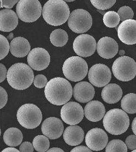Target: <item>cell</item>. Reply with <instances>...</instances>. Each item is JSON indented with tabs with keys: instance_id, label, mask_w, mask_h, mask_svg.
Returning a JSON list of instances; mask_svg holds the SVG:
<instances>
[{
	"instance_id": "cell-1",
	"label": "cell",
	"mask_w": 136,
	"mask_h": 152,
	"mask_svg": "<svg viewBox=\"0 0 136 152\" xmlns=\"http://www.w3.org/2000/svg\"><path fill=\"white\" fill-rule=\"evenodd\" d=\"M45 96L51 104L61 106L67 103L73 95L70 83L62 77L53 78L48 82L45 88Z\"/></svg>"
},
{
	"instance_id": "cell-2",
	"label": "cell",
	"mask_w": 136,
	"mask_h": 152,
	"mask_svg": "<svg viewBox=\"0 0 136 152\" xmlns=\"http://www.w3.org/2000/svg\"><path fill=\"white\" fill-rule=\"evenodd\" d=\"M34 79L33 72L26 64L16 63L8 69L7 82L11 87L17 90H24L31 85Z\"/></svg>"
},
{
	"instance_id": "cell-3",
	"label": "cell",
	"mask_w": 136,
	"mask_h": 152,
	"mask_svg": "<svg viewBox=\"0 0 136 152\" xmlns=\"http://www.w3.org/2000/svg\"><path fill=\"white\" fill-rule=\"evenodd\" d=\"M70 9L63 0H49L43 8L42 14L45 21L52 26L65 23L70 17Z\"/></svg>"
},
{
	"instance_id": "cell-4",
	"label": "cell",
	"mask_w": 136,
	"mask_h": 152,
	"mask_svg": "<svg viewBox=\"0 0 136 152\" xmlns=\"http://www.w3.org/2000/svg\"><path fill=\"white\" fill-rule=\"evenodd\" d=\"M103 126L107 132L119 135L126 132L129 126V119L124 110L119 109L110 110L105 115Z\"/></svg>"
},
{
	"instance_id": "cell-5",
	"label": "cell",
	"mask_w": 136,
	"mask_h": 152,
	"mask_svg": "<svg viewBox=\"0 0 136 152\" xmlns=\"http://www.w3.org/2000/svg\"><path fill=\"white\" fill-rule=\"evenodd\" d=\"M63 72L69 80L79 82L85 78L88 74V64L82 58L72 56L66 59L63 63Z\"/></svg>"
},
{
	"instance_id": "cell-6",
	"label": "cell",
	"mask_w": 136,
	"mask_h": 152,
	"mask_svg": "<svg viewBox=\"0 0 136 152\" xmlns=\"http://www.w3.org/2000/svg\"><path fill=\"white\" fill-rule=\"evenodd\" d=\"M17 119L20 124L27 129H35L41 124L43 116L41 110L32 104H26L20 107L17 112Z\"/></svg>"
},
{
	"instance_id": "cell-7",
	"label": "cell",
	"mask_w": 136,
	"mask_h": 152,
	"mask_svg": "<svg viewBox=\"0 0 136 152\" xmlns=\"http://www.w3.org/2000/svg\"><path fill=\"white\" fill-rule=\"evenodd\" d=\"M112 71L117 80L122 82H129L136 75V63L132 58L122 56L114 61Z\"/></svg>"
},
{
	"instance_id": "cell-8",
	"label": "cell",
	"mask_w": 136,
	"mask_h": 152,
	"mask_svg": "<svg viewBox=\"0 0 136 152\" xmlns=\"http://www.w3.org/2000/svg\"><path fill=\"white\" fill-rule=\"evenodd\" d=\"M43 10L38 0H20L16 12L19 19L26 23L35 22L41 17Z\"/></svg>"
},
{
	"instance_id": "cell-9",
	"label": "cell",
	"mask_w": 136,
	"mask_h": 152,
	"mask_svg": "<svg viewBox=\"0 0 136 152\" xmlns=\"http://www.w3.org/2000/svg\"><path fill=\"white\" fill-rule=\"evenodd\" d=\"M68 25L75 33H85L91 27L92 18L89 12L86 10L77 9L70 13Z\"/></svg>"
},
{
	"instance_id": "cell-10",
	"label": "cell",
	"mask_w": 136,
	"mask_h": 152,
	"mask_svg": "<svg viewBox=\"0 0 136 152\" xmlns=\"http://www.w3.org/2000/svg\"><path fill=\"white\" fill-rule=\"evenodd\" d=\"M89 82L97 87H103L107 85L112 78L110 68L103 64L94 65L88 73Z\"/></svg>"
},
{
	"instance_id": "cell-11",
	"label": "cell",
	"mask_w": 136,
	"mask_h": 152,
	"mask_svg": "<svg viewBox=\"0 0 136 152\" xmlns=\"http://www.w3.org/2000/svg\"><path fill=\"white\" fill-rule=\"evenodd\" d=\"M96 42L91 35L82 34L79 35L73 42V49L78 56L87 58L92 56L96 49Z\"/></svg>"
},
{
	"instance_id": "cell-12",
	"label": "cell",
	"mask_w": 136,
	"mask_h": 152,
	"mask_svg": "<svg viewBox=\"0 0 136 152\" xmlns=\"http://www.w3.org/2000/svg\"><path fill=\"white\" fill-rule=\"evenodd\" d=\"M84 110L80 104L74 102H67L63 105L60 111L62 120L70 125H76L84 118Z\"/></svg>"
},
{
	"instance_id": "cell-13",
	"label": "cell",
	"mask_w": 136,
	"mask_h": 152,
	"mask_svg": "<svg viewBox=\"0 0 136 152\" xmlns=\"http://www.w3.org/2000/svg\"><path fill=\"white\" fill-rule=\"evenodd\" d=\"M28 65L33 70L41 71L46 69L50 63V56L45 49L36 48L30 51L27 57Z\"/></svg>"
},
{
	"instance_id": "cell-14",
	"label": "cell",
	"mask_w": 136,
	"mask_h": 152,
	"mask_svg": "<svg viewBox=\"0 0 136 152\" xmlns=\"http://www.w3.org/2000/svg\"><path fill=\"white\" fill-rule=\"evenodd\" d=\"M85 141L87 145L91 150L99 151L106 147L108 143V136L103 129L94 128L87 134Z\"/></svg>"
},
{
	"instance_id": "cell-15",
	"label": "cell",
	"mask_w": 136,
	"mask_h": 152,
	"mask_svg": "<svg viewBox=\"0 0 136 152\" xmlns=\"http://www.w3.org/2000/svg\"><path fill=\"white\" fill-rule=\"evenodd\" d=\"M120 40L125 44H136V20L129 19L121 23L117 29Z\"/></svg>"
},
{
	"instance_id": "cell-16",
	"label": "cell",
	"mask_w": 136,
	"mask_h": 152,
	"mask_svg": "<svg viewBox=\"0 0 136 152\" xmlns=\"http://www.w3.org/2000/svg\"><path fill=\"white\" fill-rule=\"evenodd\" d=\"M63 123L56 117H49L44 121L41 125V131L44 135L50 139L60 138L63 133Z\"/></svg>"
},
{
	"instance_id": "cell-17",
	"label": "cell",
	"mask_w": 136,
	"mask_h": 152,
	"mask_svg": "<svg viewBox=\"0 0 136 152\" xmlns=\"http://www.w3.org/2000/svg\"><path fill=\"white\" fill-rule=\"evenodd\" d=\"M98 53L101 58L110 59L114 58L118 52V45L111 37H103L99 39L97 45Z\"/></svg>"
},
{
	"instance_id": "cell-18",
	"label": "cell",
	"mask_w": 136,
	"mask_h": 152,
	"mask_svg": "<svg viewBox=\"0 0 136 152\" xmlns=\"http://www.w3.org/2000/svg\"><path fill=\"white\" fill-rule=\"evenodd\" d=\"M73 95L75 99L79 102H89L94 97L95 89L93 86L88 82H79L74 87Z\"/></svg>"
},
{
	"instance_id": "cell-19",
	"label": "cell",
	"mask_w": 136,
	"mask_h": 152,
	"mask_svg": "<svg viewBox=\"0 0 136 152\" xmlns=\"http://www.w3.org/2000/svg\"><path fill=\"white\" fill-rule=\"evenodd\" d=\"M84 115L92 122L101 121L105 116V109L103 104L98 100H93L87 104L84 109Z\"/></svg>"
},
{
	"instance_id": "cell-20",
	"label": "cell",
	"mask_w": 136,
	"mask_h": 152,
	"mask_svg": "<svg viewBox=\"0 0 136 152\" xmlns=\"http://www.w3.org/2000/svg\"><path fill=\"white\" fill-rule=\"evenodd\" d=\"M15 11L4 9L0 11V30L1 31L10 32L17 27L19 19Z\"/></svg>"
},
{
	"instance_id": "cell-21",
	"label": "cell",
	"mask_w": 136,
	"mask_h": 152,
	"mask_svg": "<svg viewBox=\"0 0 136 152\" xmlns=\"http://www.w3.org/2000/svg\"><path fill=\"white\" fill-rule=\"evenodd\" d=\"M84 133L82 128L76 125H71L65 129L63 134V139L71 146L80 145L84 139Z\"/></svg>"
},
{
	"instance_id": "cell-22",
	"label": "cell",
	"mask_w": 136,
	"mask_h": 152,
	"mask_svg": "<svg viewBox=\"0 0 136 152\" xmlns=\"http://www.w3.org/2000/svg\"><path fill=\"white\" fill-rule=\"evenodd\" d=\"M30 44L24 37H17L11 41L10 51L13 56L17 58H24L30 52Z\"/></svg>"
},
{
	"instance_id": "cell-23",
	"label": "cell",
	"mask_w": 136,
	"mask_h": 152,
	"mask_svg": "<svg viewBox=\"0 0 136 152\" xmlns=\"http://www.w3.org/2000/svg\"><path fill=\"white\" fill-rule=\"evenodd\" d=\"M123 92L119 86L110 83L105 86L102 90L101 96L105 102L114 104L118 102L122 96Z\"/></svg>"
},
{
	"instance_id": "cell-24",
	"label": "cell",
	"mask_w": 136,
	"mask_h": 152,
	"mask_svg": "<svg viewBox=\"0 0 136 152\" xmlns=\"http://www.w3.org/2000/svg\"><path fill=\"white\" fill-rule=\"evenodd\" d=\"M22 133L19 129L10 128L6 131L3 135L4 142L8 146L15 147L21 144L23 141Z\"/></svg>"
},
{
	"instance_id": "cell-25",
	"label": "cell",
	"mask_w": 136,
	"mask_h": 152,
	"mask_svg": "<svg viewBox=\"0 0 136 152\" xmlns=\"http://www.w3.org/2000/svg\"><path fill=\"white\" fill-rule=\"evenodd\" d=\"M50 39L54 46L63 47L67 43L68 35L64 30L57 29L51 34Z\"/></svg>"
},
{
	"instance_id": "cell-26",
	"label": "cell",
	"mask_w": 136,
	"mask_h": 152,
	"mask_svg": "<svg viewBox=\"0 0 136 152\" xmlns=\"http://www.w3.org/2000/svg\"><path fill=\"white\" fill-rule=\"evenodd\" d=\"M121 108L129 114L136 113V94L129 93L126 95L121 100Z\"/></svg>"
},
{
	"instance_id": "cell-27",
	"label": "cell",
	"mask_w": 136,
	"mask_h": 152,
	"mask_svg": "<svg viewBox=\"0 0 136 152\" xmlns=\"http://www.w3.org/2000/svg\"><path fill=\"white\" fill-rule=\"evenodd\" d=\"M34 148L37 152H46L50 147L49 138L44 135L36 136L33 140Z\"/></svg>"
},
{
	"instance_id": "cell-28",
	"label": "cell",
	"mask_w": 136,
	"mask_h": 152,
	"mask_svg": "<svg viewBox=\"0 0 136 152\" xmlns=\"http://www.w3.org/2000/svg\"><path fill=\"white\" fill-rule=\"evenodd\" d=\"M103 20L106 27L114 28L119 24L120 18L118 13L114 11H110L105 13Z\"/></svg>"
},
{
	"instance_id": "cell-29",
	"label": "cell",
	"mask_w": 136,
	"mask_h": 152,
	"mask_svg": "<svg viewBox=\"0 0 136 152\" xmlns=\"http://www.w3.org/2000/svg\"><path fill=\"white\" fill-rule=\"evenodd\" d=\"M125 143L119 139L112 140L106 145L105 152H127Z\"/></svg>"
},
{
	"instance_id": "cell-30",
	"label": "cell",
	"mask_w": 136,
	"mask_h": 152,
	"mask_svg": "<svg viewBox=\"0 0 136 152\" xmlns=\"http://www.w3.org/2000/svg\"><path fill=\"white\" fill-rule=\"evenodd\" d=\"M90 2L97 10H105L112 7L116 0H90Z\"/></svg>"
},
{
	"instance_id": "cell-31",
	"label": "cell",
	"mask_w": 136,
	"mask_h": 152,
	"mask_svg": "<svg viewBox=\"0 0 136 152\" xmlns=\"http://www.w3.org/2000/svg\"><path fill=\"white\" fill-rule=\"evenodd\" d=\"M117 13L119 15L120 20L122 22L127 20L132 19L134 15L132 9L127 6L120 8Z\"/></svg>"
},
{
	"instance_id": "cell-32",
	"label": "cell",
	"mask_w": 136,
	"mask_h": 152,
	"mask_svg": "<svg viewBox=\"0 0 136 152\" xmlns=\"http://www.w3.org/2000/svg\"><path fill=\"white\" fill-rule=\"evenodd\" d=\"M0 47H1V55L0 59H3L8 54L10 50V45L7 39L3 35H0Z\"/></svg>"
},
{
	"instance_id": "cell-33",
	"label": "cell",
	"mask_w": 136,
	"mask_h": 152,
	"mask_svg": "<svg viewBox=\"0 0 136 152\" xmlns=\"http://www.w3.org/2000/svg\"><path fill=\"white\" fill-rule=\"evenodd\" d=\"M33 83L34 85L36 87L41 89L46 86L48 83V80L45 75L42 74H39L34 77Z\"/></svg>"
},
{
	"instance_id": "cell-34",
	"label": "cell",
	"mask_w": 136,
	"mask_h": 152,
	"mask_svg": "<svg viewBox=\"0 0 136 152\" xmlns=\"http://www.w3.org/2000/svg\"><path fill=\"white\" fill-rule=\"evenodd\" d=\"M125 144L127 148L131 150H134L136 149V135H132L129 136L125 140Z\"/></svg>"
},
{
	"instance_id": "cell-35",
	"label": "cell",
	"mask_w": 136,
	"mask_h": 152,
	"mask_svg": "<svg viewBox=\"0 0 136 152\" xmlns=\"http://www.w3.org/2000/svg\"><path fill=\"white\" fill-rule=\"evenodd\" d=\"M0 97H1V104L0 108L2 109L5 107L8 101V94L5 90L3 88L0 87Z\"/></svg>"
},
{
	"instance_id": "cell-36",
	"label": "cell",
	"mask_w": 136,
	"mask_h": 152,
	"mask_svg": "<svg viewBox=\"0 0 136 152\" xmlns=\"http://www.w3.org/2000/svg\"><path fill=\"white\" fill-rule=\"evenodd\" d=\"M20 0H1V7L10 9L13 7Z\"/></svg>"
},
{
	"instance_id": "cell-37",
	"label": "cell",
	"mask_w": 136,
	"mask_h": 152,
	"mask_svg": "<svg viewBox=\"0 0 136 152\" xmlns=\"http://www.w3.org/2000/svg\"><path fill=\"white\" fill-rule=\"evenodd\" d=\"M34 147L33 143L26 141L21 144L20 147V151L21 152H33Z\"/></svg>"
},
{
	"instance_id": "cell-38",
	"label": "cell",
	"mask_w": 136,
	"mask_h": 152,
	"mask_svg": "<svg viewBox=\"0 0 136 152\" xmlns=\"http://www.w3.org/2000/svg\"><path fill=\"white\" fill-rule=\"evenodd\" d=\"M0 83H2L7 77V71L5 66L2 64H1L0 65Z\"/></svg>"
},
{
	"instance_id": "cell-39",
	"label": "cell",
	"mask_w": 136,
	"mask_h": 152,
	"mask_svg": "<svg viewBox=\"0 0 136 152\" xmlns=\"http://www.w3.org/2000/svg\"><path fill=\"white\" fill-rule=\"evenodd\" d=\"M71 152H92V150L90 148H89L88 147H85L84 145H81V146H78V147H75V148L72 149L71 151Z\"/></svg>"
},
{
	"instance_id": "cell-40",
	"label": "cell",
	"mask_w": 136,
	"mask_h": 152,
	"mask_svg": "<svg viewBox=\"0 0 136 152\" xmlns=\"http://www.w3.org/2000/svg\"><path fill=\"white\" fill-rule=\"evenodd\" d=\"M20 152V151L18 150L17 148H6L3 150L2 151V152Z\"/></svg>"
},
{
	"instance_id": "cell-41",
	"label": "cell",
	"mask_w": 136,
	"mask_h": 152,
	"mask_svg": "<svg viewBox=\"0 0 136 152\" xmlns=\"http://www.w3.org/2000/svg\"><path fill=\"white\" fill-rule=\"evenodd\" d=\"M132 131L136 135V117L132 121Z\"/></svg>"
},
{
	"instance_id": "cell-42",
	"label": "cell",
	"mask_w": 136,
	"mask_h": 152,
	"mask_svg": "<svg viewBox=\"0 0 136 152\" xmlns=\"http://www.w3.org/2000/svg\"><path fill=\"white\" fill-rule=\"evenodd\" d=\"M47 152H63V150H62L61 148H53L49 149L47 151Z\"/></svg>"
},
{
	"instance_id": "cell-43",
	"label": "cell",
	"mask_w": 136,
	"mask_h": 152,
	"mask_svg": "<svg viewBox=\"0 0 136 152\" xmlns=\"http://www.w3.org/2000/svg\"><path fill=\"white\" fill-rule=\"evenodd\" d=\"M119 54L120 56H123L124 54H125V51L123 50H121L119 51Z\"/></svg>"
},
{
	"instance_id": "cell-44",
	"label": "cell",
	"mask_w": 136,
	"mask_h": 152,
	"mask_svg": "<svg viewBox=\"0 0 136 152\" xmlns=\"http://www.w3.org/2000/svg\"><path fill=\"white\" fill-rule=\"evenodd\" d=\"M12 35V34H9V35L8 36V38H9V39H12L13 38V35H12V36H11V35Z\"/></svg>"
},
{
	"instance_id": "cell-45",
	"label": "cell",
	"mask_w": 136,
	"mask_h": 152,
	"mask_svg": "<svg viewBox=\"0 0 136 152\" xmlns=\"http://www.w3.org/2000/svg\"><path fill=\"white\" fill-rule=\"evenodd\" d=\"M63 1H65V2H73V1H74L75 0H63Z\"/></svg>"
},
{
	"instance_id": "cell-46",
	"label": "cell",
	"mask_w": 136,
	"mask_h": 152,
	"mask_svg": "<svg viewBox=\"0 0 136 152\" xmlns=\"http://www.w3.org/2000/svg\"><path fill=\"white\" fill-rule=\"evenodd\" d=\"M136 152V150H134L132 151V152Z\"/></svg>"
},
{
	"instance_id": "cell-47",
	"label": "cell",
	"mask_w": 136,
	"mask_h": 152,
	"mask_svg": "<svg viewBox=\"0 0 136 152\" xmlns=\"http://www.w3.org/2000/svg\"><path fill=\"white\" fill-rule=\"evenodd\" d=\"M133 1H136V0H133Z\"/></svg>"
}]
</instances>
